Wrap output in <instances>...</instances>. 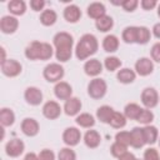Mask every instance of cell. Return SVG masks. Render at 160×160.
<instances>
[{"instance_id":"7","label":"cell","mask_w":160,"mask_h":160,"mask_svg":"<svg viewBox=\"0 0 160 160\" xmlns=\"http://www.w3.org/2000/svg\"><path fill=\"white\" fill-rule=\"evenodd\" d=\"M0 68H1L2 75L8 76V78H16L22 71L21 64L18 60H15V59H8V60H5L4 62H1V66Z\"/></svg>"},{"instance_id":"2","label":"cell","mask_w":160,"mask_h":160,"mask_svg":"<svg viewBox=\"0 0 160 160\" xmlns=\"http://www.w3.org/2000/svg\"><path fill=\"white\" fill-rule=\"evenodd\" d=\"M98 49L99 42L96 36L92 34H84L75 46V56L78 60H86L94 54H96Z\"/></svg>"},{"instance_id":"17","label":"cell","mask_w":160,"mask_h":160,"mask_svg":"<svg viewBox=\"0 0 160 160\" xmlns=\"http://www.w3.org/2000/svg\"><path fill=\"white\" fill-rule=\"evenodd\" d=\"M81 106H82L81 100L76 96H71L70 99H68L65 101L62 110L68 116H78L81 110Z\"/></svg>"},{"instance_id":"37","label":"cell","mask_w":160,"mask_h":160,"mask_svg":"<svg viewBox=\"0 0 160 160\" xmlns=\"http://www.w3.org/2000/svg\"><path fill=\"white\" fill-rule=\"evenodd\" d=\"M115 141L128 148L129 145H131V134H130V131L122 130V131L116 132V135H115Z\"/></svg>"},{"instance_id":"15","label":"cell","mask_w":160,"mask_h":160,"mask_svg":"<svg viewBox=\"0 0 160 160\" xmlns=\"http://www.w3.org/2000/svg\"><path fill=\"white\" fill-rule=\"evenodd\" d=\"M104 65L98 59H90L86 60L84 64V72L90 78H98L102 72Z\"/></svg>"},{"instance_id":"8","label":"cell","mask_w":160,"mask_h":160,"mask_svg":"<svg viewBox=\"0 0 160 160\" xmlns=\"http://www.w3.org/2000/svg\"><path fill=\"white\" fill-rule=\"evenodd\" d=\"M81 140V132L78 128L75 126H69L64 130L62 132V141L66 146L69 148H72V146H76Z\"/></svg>"},{"instance_id":"42","label":"cell","mask_w":160,"mask_h":160,"mask_svg":"<svg viewBox=\"0 0 160 160\" xmlns=\"http://www.w3.org/2000/svg\"><path fill=\"white\" fill-rule=\"evenodd\" d=\"M151 60L155 62H160V42H155L150 49Z\"/></svg>"},{"instance_id":"12","label":"cell","mask_w":160,"mask_h":160,"mask_svg":"<svg viewBox=\"0 0 160 160\" xmlns=\"http://www.w3.org/2000/svg\"><path fill=\"white\" fill-rule=\"evenodd\" d=\"M61 106L54 100H49L42 105V115L49 120H56L61 115Z\"/></svg>"},{"instance_id":"39","label":"cell","mask_w":160,"mask_h":160,"mask_svg":"<svg viewBox=\"0 0 160 160\" xmlns=\"http://www.w3.org/2000/svg\"><path fill=\"white\" fill-rule=\"evenodd\" d=\"M126 151H128V148L124 146V145H121V144H119V142H116V141L114 144H111V146H110V154L114 158H116V159H119Z\"/></svg>"},{"instance_id":"11","label":"cell","mask_w":160,"mask_h":160,"mask_svg":"<svg viewBox=\"0 0 160 160\" xmlns=\"http://www.w3.org/2000/svg\"><path fill=\"white\" fill-rule=\"evenodd\" d=\"M25 150V144L22 140L15 138V139H11L6 142L5 145V152L8 156L10 158H18L20 156Z\"/></svg>"},{"instance_id":"13","label":"cell","mask_w":160,"mask_h":160,"mask_svg":"<svg viewBox=\"0 0 160 160\" xmlns=\"http://www.w3.org/2000/svg\"><path fill=\"white\" fill-rule=\"evenodd\" d=\"M42 92H41V90L39 89V88H36V86H29V88H26V90H25V92H24V99H25V101L29 104V105H31V106H38V105H40L41 102H42Z\"/></svg>"},{"instance_id":"41","label":"cell","mask_w":160,"mask_h":160,"mask_svg":"<svg viewBox=\"0 0 160 160\" xmlns=\"http://www.w3.org/2000/svg\"><path fill=\"white\" fill-rule=\"evenodd\" d=\"M142 160H160L158 150L155 148H148L144 151V159Z\"/></svg>"},{"instance_id":"33","label":"cell","mask_w":160,"mask_h":160,"mask_svg":"<svg viewBox=\"0 0 160 160\" xmlns=\"http://www.w3.org/2000/svg\"><path fill=\"white\" fill-rule=\"evenodd\" d=\"M151 38V32L146 26H138L136 29V44L145 45L149 42Z\"/></svg>"},{"instance_id":"24","label":"cell","mask_w":160,"mask_h":160,"mask_svg":"<svg viewBox=\"0 0 160 160\" xmlns=\"http://www.w3.org/2000/svg\"><path fill=\"white\" fill-rule=\"evenodd\" d=\"M142 132H144V138H145V142L148 145H154L158 140H159V131L158 128L154 125H145L142 128Z\"/></svg>"},{"instance_id":"31","label":"cell","mask_w":160,"mask_h":160,"mask_svg":"<svg viewBox=\"0 0 160 160\" xmlns=\"http://www.w3.org/2000/svg\"><path fill=\"white\" fill-rule=\"evenodd\" d=\"M95 26L100 32H108L114 26V19L110 15H104L102 18L95 21Z\"/></svg>"},{"instance_id":"22","label":"cell","mask_w":160,"mask_h":160,"mask_svg":"<svg viewBox=\"0 0 160 160\" xmlns=\"http://www.w3.org/2000/svg\"><path fill=\"white\" fill-rule=\"evenodd\" d=\"M130 134H131V146L134 149H140L146 144L145 138H144V132H142V128L135 126V128H132Z\"/></svg>"},{"instance_id":"9","label":"cell","mask_w":160,"mask_h":160,"mask_svg":"<svg viewBox=\"0 0 160 160\" xmlns=\"http://www.w3.org/2000/svg\"><path fill=\"white\" fill-rule=\"evenodd\" d=\"M154 71V62L150 58L142 56L135 62V72L140 76H149Z\"/></svg>"},{"instance_id":"26","label":"cell","mask_w":160,"mask_h":160,"mask_svg":"<svg viewBox=\"0 0 160 160\" xmlns=\"http://www.w3.org/2000/svg\"><path fill=\"white\" fill-rule=\"evenodd\" d=\"M40 22L44 26H52L58 20V14L52 9H46L40 14Z\"/></svg>"},{"instance_id":"28","label":"cell","mask_w":160,"mask_h":160,"mask_svg":"<svg viewBox=\"0 0 160 160\" xmlns=\"http://www.w3.org/2000/svg\"><path fill=\"white\" fill-rule=\"evenodd\" d=\"M141 110L142 108H140V105H138L136 102H129L124 108V115L129 120H138Z\"/></svg>"},{"instance_id":"38","label":"cell","mask_w":160,"mask_h":160,"mask_svg":"<svg viewBox=\"0 0 160 160\" xmlns=\"http://www.w3.org/2000/svg\"><path fill=\"white\" fill-rule=\"evenodd\" d=\"M58 160H76V152L71 148H62L58 154Z\"/></svg>"},{"instance_id":"48","label":"cell","mask_w":160,"mask_h":160,"mask_svg":"<svg viewBox=\"0 0 160 160\" xmlns=\"http://www.w3.org/2000/svg\"><path fill=\"white\" fill-rule=\"evenodd\" d=\"M24 160H39V156L35 152H28L24 158Z\"/></svg>"},{"instance_id":"20","label":"cell","mask_w":160,"mask_h":160,"mask_svg":"<svg viewBox=\"0 0 160 160\" xmlns=\"http://www.w3.org/2000/svg\"><path fill=\"white\" fill-rule=\"evenodd\" d=\"M116 79L119 82L128 85V84H131L135 81L136 72H135V70H131L129 68H122L116 72Z\"/></svg>"},{"instance_id":"36","label":"cell","mask_w":160,"mask_h":160,"mask_svg":"<svg viewBox=\"0 0 160 160\" xmlns=\"http://www.w3.org/2000/svg\"><path fill=\"white\" fill-rule=\"evenodd\" d=\"M154 112L150 110V109H142L141 110V112H140V115H139V118H138V120L136 121H139L140 124H142L144 126L145 125H150L151 122H152V120H154Z\"/></svg>"},{"instance_id":"45","label":"cell","mask_w":160,"mask_h":160,"mask_svg":"<svg viewBox=\"0 0 160 160\" xmlns=\"http://www.w3.org/2000/svg\"><path fill=\"white\" fill-rule=\"evenodd\" d=\"M45 5H46V2H45L44 0H31V1H30V8H31V10H34V11H40V10L44 11Z\"/></svg>"},{"instance_id":"49","label":"cell","mask_w":160,"mask_h":160,"mask_svg":"<svg viewBox=\"0 0 160 160\" xmlns=\"http://www.w3.org/2000/svg\"><path fill=\"white\" fill-rule=\"evenodd\" d=\"M158 16L160 18V4L158 5Z\"/></svg>"},{"instance_id":"44","label":"cell","mask_w":160,"mask_h":160,"mask_svg":"<svg viewBox=\"0 0 160 160\" xmlns=\"http://www.w3.org/2000/svg\"><path fill=\"white\" fill-rule=\"evenodd\" d=\"M140 6L142 8V10H152L154 8L158 6V1L156 0H141L140 1Z\"/></svg>"},{"instance_id":"46","label":"cell","mask_w":160,"mask_h":160,"mask_svg":"<svg viewBox=\"0 0 160 160\" xmlns=\"http://www.w3.org/2000/svg\"><path fill=\"white\" fill-rule=\"evenodd\" d=\"M118 160H136V158H135V155L132 154V152H129V151H126L124 155H121Z\"/></svg>"},{"instance_id":"6","label":"cell","mask_w":160,"mask_h":160,"mask_svg":"<svg viewBox=\"0 0 160 160\" xmlns=\"http://www.w3.org/2000/svg\"><path fill=\"white\" fill-rule=\"evenodd\" d=\"M141 104L145 106V109H154L159 101H160V96L158 94V91L154 88H145L141 91Z\"/></svg>"},{"instance_id":"10","label":"cell","mask_w":160,"mask_h":160,"mask_svg":"<svg viewBox=\"0 0 160 160\" xmlns=\"http://www.w3.org/2000/svg\"><path fill=\"white\" fill-rule=\"evenodd\" d=\"M19 28V20L16 19V16L12 15H5L0 19V31L2 34L10 35L14 34Z\"/></svg>"},{"instance_id":"43","label":"cell","mask_w":160,"mask_h":160,"mask_svg":"<svg viewBox=\"0 0 160 160\" xmlns=\"http://www.w3.org/2000/svg\"><path fill=\"white\" fill-rule=\"evenodd\" d=\"M39 160H55V154L50 149H42L39 154Z\"/></svg>"},{"instance_id":"25","label":"cell","mask_w":160,"mask_h":160,"mask_svg":"<svg viewBox=\"0 0 160 160\" xmlns=\"http://www.w3.org/2000/svg\"><path fill=\"white\" fill-rule=\"evenodd\" d=\"M8 10L12 16H21L26 11V4L22 0H11L8 4Z\"/></svg>"},{"instance_id":"40","label":"cell","mask_w":160,"mask_h":160,"mask_svg":"<svg viewBox=\"0 0 160 160\" xmlns=\"http://www.w3.org/2000/svg\"><path fill=\"white\" fill-rule=\"evenodd\" d=\"M139 5V1L138 0H122V4H121V8L124 9V11L126 12H132L136 10Z\"/></svg>"},{"instance_id":"32","label":"cell","mask_w":160,"mask_h":160,"mask_svg":"<svg viewBox=\"0 0 160 160\" xmlns=\"http://www.w3.org/2000/svg\"><path fill=\"white\" fill-rule=\"evenodd\" d=\"M136 29L138 26H126L121 32V39L125 44H136Z\"/></svg>"},{"instance_id":"1","label":"cell","mask_w":160,"mask_h":160,"mask_svg":"<svg viewBox=\"0 0 160 160\" xmlns=\"http://www.w3.org/2000/svg\"><path fill=\"white\" fill-rule=\"evenodd\" d=\"M52 45L55 48V58L59 62H66L72 56L74 38L66 31H60L54 35Z\"/></svg>"},{"instance_id":"30","label":"cell","mask_w":160,"mask_h":160,"mask_svg":"<svg viewBox=\"0 0 160 160\" xmlns=\"http://www.w3.org/2000/svg\"><path fill=\"white\" fill-rule=\"evenodd\" d=\"M75 122L80 126V128H84V129H90L95 125V118L89 114V112H81L76 116L75 119Z\"/></svg>"},{"instance_id":"50","label":"cell","mask_w":160,"mask_h":160,"mask_svg":"<svg viewBox=\"0 0 160 160\" xmlns=\"http://www.w3.org/2000/svg\"><path fill=\"white\" fill-rule=\"evenodd\" d=\"M159 146H160V138H159Z\"/></svg>"},{"instance_id":"47","label":"cell","mask_w":160,"mask_h":160,"mask_svg":"<svg viewBox=\"0 0 160 160\" xmlns=\"http://www.w3.org/2000/svg\"><path fill=\"white\" fill-rule=\"evenodd\" d=\"M152 35L156 38V39H160V22H158V24H155L154 26H152Z\"/></svg>"},{"instance_id":"5","label":"cell","mask_w":160,"mask_h":160,"mask_svg":"<svg viewBox=\"0 0 160 160\" xmlns=\"http://www.w3.org/2000/svg\"><path fill=\"white\" fill-rule=\"evenodd\" d=\"M108 84L101 78H94L88 84V95L94 100H100L106 95Z\"/></svg>"},{"instance_id":"4","label":"cell","mask_w":160,"mask_h":160,"mask_svg":"<svg viewBox=\"0 0 160 160\" xmlns=\"http://www.w3.org/2000/svg\"><path fill=\"white\" fill-rule=\"evenodd\" d=\"M65 75V69L60 62H50L42 70V76L49 82H59Z\"/></svg>"},{"instance_id":"16","label":"cell","mask_w":160,"mask_h":160,"mask_svg":"<svg viewBox=\"0 0 160 160\" xmlns=\"http://www.w3.org/2000/svg\"><path fill=\"white\" fill-rule=\"evenodd\" d=\"M54 95L59 99V100H68L71 98L72 95V88L69 82L66 81H59L55 84L54 86Z\"/></svg>"},{"instance_id":"19","label":"cell","mask_w":160,"mask_h":160,"mask_svg":"<svg viewBox=\"0 0 160 160\" xmlns=\"http://www.w3.org/2000/svg\"><path fill=\"white\" fill-rule=\"evenodd\" d=\"M86 14L90 19L92 20H99L100 18H102L104 15H106V8L102 2L99 1H94L91 4H89L88 9H86Z\"/></svg>"},{"instance_id":"27","label":"cell","mask_w":160,"mask_h":160,"mask_svg":"<svg viewBox=\"0 0 160 160\" xmlns=\"http://www.w3.org/2000/svg\"><path fill=\"white\" fill-rule=\"evenodd\" d=\"M114 109L109 105H102L100 108H98L96 110V119L100 120V122L102 124H109L110 122V119L114 114Z\"/></svg>"},{"instance_id":"21","label":"cell","mask_w":160,"mask_h":160,"mask_svg":"<svg viewBox=\"0 0 160 160\" xmlns=\"http://www.w3.org/2000/svg\"><path fill=\"white\" fill-rule=\"evenodd\" d=\"M101 142V136L96 130H88L84 135V144L89 149H96Z\"/></svg>"},{"instance_id":"18","label":"cell","mask_w":160,"mask_h":160,"mask_svg":"<svg viewBox=\"0 0 160 160\" xmlns=\"http://www.w3.org/2000/svg\"><path fill=\"white\" fill-rule=\"evenodd\" d=\"M81 10H80V8L78 6V5H75V4H70V5H68V6H65V9H64V11H62V16H64V19L68 21V22H70V24H76L80 19H81Z\"/></svg>"},{"instance_id":"14","label":"cell","mask_w":160,"mask_h":160,"mask_svg":"<svg viewBox=\"0 0 160 160\" xmlns=\"http://www.w3.org/2000/svg\"><path fill=\"white\" fill-rule=\"evenodd\" d=\"M20 129H21L24 135H26L29 138H34V136H36L39 134L40 125H39V122L34 118H25L21 121Z\"/></svg>"},{"instance_id":"51","label":"cell","mask_w":160,"mask_h":160,"mask_svg":"<svg viewBox=\"0 0 160 160\" xmlns=\"http://www.w3.org/2000/svg\"><path fill=\"white\" fill-rule=\"evenodd\" d=\"M136 160H140V159H136Z\"/></svg>"},{"instance_id":"35","label":"cell","mask_w":160,"mask_h":160,"mask_svg":"<svg viewBox=\"0 0 160 160\" xmlns=\"http://www.w3.org/2000/svg\"><path fill=\"white\" fill-rule=\"evenodd\" d=\"M121 64L122 62H121V60L118 56H108L104 60V68L108 71H110V72L116 71L118 69H120L121 68Z\"/></svg>"},{"instance_id":"3","label":"cell","mask_w":160,"mask_h":160,"mask_svg":"<svg viewBox=\"0 0 160 160\" xmlns=\"http://www.w3.org/2000/svg\"><path fill=\"white\" fill-rule=\"evenodd\" d=\"M54 55V48L49 42L41 41H31L25 48V56L29 60H49Z\"/></svg>"},{"instance_id":"23","label":"cell","mask_w":160,"mask_h":160,"mask_svg":"<svg viewBox=\"0 0 160 160\" xmlns=\"http://www.w3.org/2000/svg\"><path fill=\"white\" fill-rule=\"evenodd\" d=\"M119 38L116 35H112V34H109L106 35L104 39H102V49L104 51L106 52H115L118 51L119 49Z\"/></svg>"},{"instance_id":"34","label":"cell","mask_w":160,"mask_h":160,"mask_svg":"<svg viewBox=\"0 0 160 160\" xmlns=\"http://www.w3.org/2000/svg\"><path fill=\"white\" fill-rule=\"evenodd\" d=\"M126 118L124 115V112H119V111H114L111 119H110V122L109 125L114 129H122L125 125H126Z\"/></svg>"},{"instance_id":"29","label":"cell","mask_w":160,"mask_h":160,"mask_svg":"<svg viewBox=\"0 0 160 160\" xmlns=\"http://www.w3.org/2000/svg\"><path fill=\"white\" fill-rule=\"evenodd\" d=\"M0 122L2 128L11 126L15 122V114L9 108H1L0 110Z\"/></svg>"}]
</instances>
